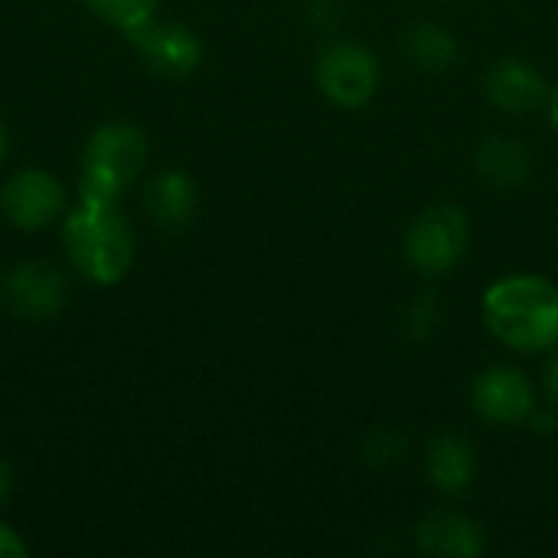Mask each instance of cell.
<instances>
[{
	"instance_id": "3",
	"label": "cell",
	"mask_w": 558,
	"mask_h": 558,
	"mask_svg": "<svg viewBox=\"0 0 558 558\" xmlns=\"http://www.w3.org/2000/svg\"><path fill=\"white\" fill-rule=\"evenodd\" d=\"M147 134L131 121H108L95 128L82 147V170L75 183L78 199L121 203L147 167Z\"/></svg>"
},
{
	"instance_id": "7",
	"label": "cell",
	"mask_w": 558,
	"mask_h": 558,
	"mask_svg": "<svg viewBox=\"0 0 558 558\" xmlns=\"http://www.w3.org/2000/svg\"><path fill=\"white\" fill-rule=\"evenodd\" d=\"M3 304L23 320H49L65 307L69 281L49 262H16L0 284Z\"/></svg>"
},
{
	"instance_id": "4",
	"label": "cell",
	"mask_w": 558,
	"mask_h": 558,
	"mask_svg": "<svg viewBox=\"0 0 558 558\" xmlns=\"http://www.w3.org/2000/svg\"><path fill=\"white\" fill-rule=\"evenodd\" d=\"M69 206V186L43 167H23L0 186V213L23 232H39L62 222Z\"/></svg>"
},
{
	"instance_id": "15",
	"label": "cell",
	"mask_w": 558,
	"mask_h": 558,
	"mask_svg": "<svg viewBox=\"0 0 558 558\" xmlns=\"http://www.w3.org/2000/svg\"><path fill=\"white\" fill-rule=\"evenodd\" d=\"M405 52L425 72H445L458 59V43L445 26L418 23L405 33Z\"/></svg>"
},
{
	"instance_id": "5",
	"label": "cell",
	"mask_w": 558,
	"mask_h": 558,
	"mask_svg": "<svg viewBox=\"0 0 558 558\" xmlns=\"http://www.w3.org/2000/svg\"><path fill=\"white\" fill-rule=\"evenodd\" d=\"M468 239V216L458 206H432L412 222L405 255L422 275H445L464 258Z\"/></svg>"
},
{
	"instance_id": "12",
	"label": "cell",
	"mask_w": 558,
	"mask_h": 558,
	"mask_svg": "<svg viewBox=\"0 0 558 558\" xmlns=\"http://www.w3.org/2000/svg\"><path fill=\"white\" fill-rule=\"evenodd\" d=\"M418 549L441 558H474L484 553V530L461 513H432L415 530Z\"/></svg>"
},
{
	"instance_id": "19",
	"label": "cell",
	"mask_w": 558,
	"mask_h": 558,
	"mask_svg": "<svg viewBox=\"0 0 558 558\" xmlns=\"http://www.w3.org/2000/svg\"><path fill=\"white\" fill-rule=\"evenodd\" d=\"M549 121H553V128L558 131V85L549 92Z\"/></svg>"
},
{
	"instance_id": "17",
	"label": "cell",
	"mask_w": 558,
	"mask_h": 558,
	"mask_svg": "<svg viewBox=\"0 0 558 558\" xmlns=\"http://www.w3.org/2000/svg\"><path fill=\"white\" fill-rule=\"evenodd\" d=\"M26 553V539L7 520H0V558H23Z\"/></svg>"
},
{
	"instance_id": "14",
	"label": "cell",
	"mask_w": 558,
	"mask_h": 558,
	"mask_svg": "<svg viewBox=\"0 0 558 558\" xmlns=\"http://www.w3.org/2000/svg\"><path fill=\"white\" fill-rule=\"evenodd\" d=\"M477 170L494 183V186H523L533 173V160L523 144L513 137H490L477 150Z\"/></svg>"
},
{
	"instance_id": "9",
	"label": "cell",
	"mask_w": 558,
	"mask_h": 558,
	"mask_svg": "<svg viewBox=\"0 0 558 558\" xmlns=\"http://www.w3.org/2000/svg\"><path fill=\"white\" fill-rule=\"evenodd\" d=\"M474 409L497 425H520L533 418L536 396L533 383L513 366H494L477 376L474 383Z\"/></svg>"
},
{
	"instance_id": "11",
	"label": "cell",
	"mask_w": 558,
	"mask_h": 558,
	"mask_svg": "<svg viewBox=\"0 0 558 558\" xmlns=\"http://www.w3.org/2000/svg\"><path fill=\"white\" fill-rule=\"evenodd\" d=\"M487 95L497 108L526 114L539 108L543 101H549V85L543 72L530 65L526 59H500L487 72Z\"/></svg>"
},
{
	"instance_id": "1",
	"label": "cell",
	"mask_w": 558,
	"mask_h": 558,
	"mask_svg": "<svg viewBox=\"0 0 558 558\" xmlns=\"http://www.w3.org/2000/svg\"><path fill=\"white\" fill-rule=\"evenodd\" d=\"M59 235L69 265L88 284L114 288L134 268L137 239L134 226L121 213V203H95L75 196V206H69L59 222Z\"/></svg>"
},
{
	"instance_id": "16",
	"label": "cell",
	"mask_w": 558,
	"mask_h": 558,
	"mask_svg": "<svg viewBox=\"0 0 558 558\" xmlns=\"http://www.w3.org/2000/svg\"><path fill=\"white\" fill-rule=\"evenodd\" d=\"M98 20H105L108 26L121 29L124 36H131L134 29H141L144 23L154 20L157 3L160 0H82Z\"/></svg>"
},
{
	"instance_id": "21",
	"label": "cell",
	"mask_w": 558,
	"mask_h": 558,
	"mask_svg": "<svg viewBox=\"0 0 558 558\" xmlns=\"http://www.w3.org/2000/svg\"><path fill=\"white\" fill-rule=\"evenodd\" d=\"M549 396L556 399L558 405V360L553 363V369H549Z\"/></svg>"
},
{
	"instance_id": "18",
	"label": "cell",
	"mask_w": 558,
	"mask_h": 558,
	"mask_svg": "<svg viewBox=\"0 0 558 558\" xmlns=\"http://www.w3.org/2000/svg\"><path fill=\"white\" fill-rule=\"evenodd\" d=\"M13 484H16V477H13L10 464H7V461H0V510H3V507H7V500L13 497Z\"/></svg>"
},
{
	"instance_id": "2",
	"label": "cell",
	"mask_w": 558,
	"mask_h": 558,
	"mask_svg": "<svg viewBox=\"0 0 558 558\" xmlns=\"http://www.w3.org/2000/svg\"><path fill=\"white\" fill-rule=\"evenodd\" d=\"M484 317L494 337L520 353L558 343V288L536 275H510L487 288Z\"/></svg>"
},
{
	"instance_id": "6",
	"label": "cell",
	"mask_w": 558,
	"mask_h": 558,
	"mask_svg": "<svg viewBox=\"0 0 558 558\" xmlns=\"http://www.w3.org/2000/svg\"><path fill=\"white\" fill-rule=\"evenodd\" d=\"M317 88L340 108H363L379 88V62L360 43H333L317 59Z\"/></svg>"
},
{
	"instance_id": "8",
	"label": "cell",
	"mask_w": 558,
	"mask_h": 558,
	"mask_svg": "<svg viewBox=\"0 0 558 558\" xmlns=\"http://www.w3.org/2000/svg\"><path fill=\"white\" fill-rule=\"evenodd\" d=\"M131 46L137 49V56L147 62V69H154L157 75L167 78H183L190 72L199 69L203 62V39L183 26V23H160L157 16L150 23H144L141 29H134Z\"/></svg>"
},
{
	"instance_id": "13",
	"label": "cell",
	"mask_w": 558,
	"mask_h": 558,
	"mask_svg": "<svg viewBox=\"0 0 558 558\" xmlns=\"http://www.w3.org/2000/svg\"><path fill=\"white\" fill-rule=\"evenodd\" d=\"M477 474V458L471 441L461 435H441L428 451V477L441 494H464Z\"/></svg>"
},
{
	"instance_id": "10",
	"label": "cell",
	"mask_w": 558,
	"mask_h": 558,
	"mask_svg": "<svg viewBox=\"0 0 558 558\" xmlns=\"http://www.w3.org/2000/svg\"><path fill=\"white\" fill-rule=\"evenodd\" d=\"M144 209L160 229L180 232L193 222V216L199 209V190L186 170L167 167V170L154 173L150 183L144 186Z\"/></svg>"
},
{
	"instance_id": "20",
	"label": "cell",
	"mask_w": 558,
	"mask_h": 558,
	"mask_svg": "<svg viewBox=\"0 0 558 558\" xmlns=\"http://www.w3.org/2000/svg\"><path fill=\"white\" fill-rule=\"evenodd\" d=\"M7 150H10V134H7V124L0 121V163L7 160Z\"/></svg>"
}]
</instances>
